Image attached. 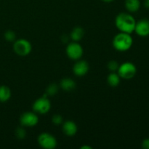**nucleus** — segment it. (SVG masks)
<instances>
[{"label": "nucleus", "instance_id": "obj_20", "mask_svg": "<svg viewBox=\"0 0 149 149\" xmlns=\"http://www.w3.org/2000/svg\"><path fill=\"white\" fill-rule=\"evenodd\" d=\"M119 66V65L118 64V63L115 61H111L108 63V68L109 70H111V71H117Z\"/></svg>", "mask_w": 149, "mask_h": 149}, {"label": "nucleus", "instance_id": "obj_7", "mask_svg": "<svg viewBox=\"0 0 149 149\" xmlns=\"http://www.w3.org/2000/svg\"><path fill=\"white\" fill-rule=\"evenodd\" d=\"M66 54L71 60H79L83 55V48L77 42L70 43L66 47Z\"/></svg>", "mask_w": 149, "mask_h": 149}, {"label": "nucleus", "instance_id": "obj_25", "mask_svg": "<svg viewBox=\"0 0 149 149\" xmlns=\"http://www.w3.org/2000/svg\"><path fill=\"white\" fill-rule=\"evenodd\" d=\"M102 1H103L104 2H111L113 0H102Z\"/></svg>", "mask_w": 149, "mask_h": 149}, {"label": "nucleus", "instance_id": "obj_5", "mask_svg": "<svg viewBox=\"0 0 149 149\" xmlns=\"http://www.w3.org/2000/svg\"><path fill=\"white\" fill-rule=\"evenodd\" d=\"M38 143L42 148L53 149L57 146V141L51 134L44 132L38 137Z\"/></svg>", "mask_w": 149, "mask_h": 149}, {"label": "nucleus", "instance_id": "obj_14", "mask_svg": "<svg viewBox=\"0 0 149 149\" xmlns=\"http://www.w3.org/2000/svg\"><path fill=\"white\" fill-rule=\"evenodd\" d=\"M11 97V90L5 85L0 86V102H7Z\"/></svg>", "mask_w": 149, "mask_h": 149}, {"label": "nucleus", "instance_id": "obj_9", "mask_svg": "<svg viewBox=\"0 0 149 149\" xmlns=\"http://www.w3.org/2000/svg\"><path fill=\"white\" fill-rule=\"evenodd\" d=\"M135 33L140 36L145 37L149 35V20L142 19L136 22L135 27Z\"/></svg>", "mask_w": 149, "mask_h": 149}, {"label": "nucleus", "instance_id": "obj_13", "mask_svg": "<svg viewBox=\"0 0 149 149\" xmlns=\"http://www.w3.org/2000/svg\"><path fill=\"white\" fill-rule=\"evenodd\" d=\"M125 7L130 13H135L140 10V0H125Z\"/></svg>", "mask_w": 149, "mask_h": 149}, {"label": "nucleus", "instance_id": "obj_21", "mask_svg": "<svg viewBox=\"0 0 149 149\" xmlns=\"http://www.w3.org/2000/svg\"><path fill=\"white\" fill-rule=\"evenodd\" d=\"M52 122L56 125H61L63 122V117L61 115L55 114V116H53V117H52Z\"/></svg>", "mask_w": 149, "mask_h": 149}, {"label": "nucleus", "instance_id": "obj_24", "mask_svg": "<svg viewBox=\"0 0 149 149\" xmlns=\"http://www.w3.org/2000/svg\"><path fill=\"white\" fill-rule=\"evenodd\" d=\"M81 149H84V148H88V149H91L92 148L90 146H82L81 148Z\"/></svg>", "mask_w": 149, "mask_h": 149}, {"label": "nucleus", "instance_id": "obj_18", "mask_svg": "<svg viewBox=\"0 0 149 149\" xmlns=\"http://www.w3.org/2000/svg\"><path fill=\"white\" fill-rule=\"evenodd\" d=\"M4 38L8 42H13V41L15 40L16 34L14 31H13L11 30H9L7 31H6L5 33H4Z\"/></svg>", "mask_w": 149, "mask_h": 149}, {"label": "nucleus", "instance_id": "obj_11", "mask_svg": "<svg viewBox=\"0 0 149 149\" xmlns=\"http://www.w3.org/2000/svg\"><path fill=\"white\" fill-rule=\"evenodd\" d=\"M63 132L68 136H73L77 132V126L72 121H66L63 125Z\"/></svg>", "mask_w": 149, "mask_h": 149}, {"label": "nucleus", "instance_id": "obj_22", "mask_svg": "<svg viewBox=\"0 0 149 149\" xmlns=\"http://www.w3.org/2000/svg\"><path fill=\"white\" fill-rule=\"evenodd\" d=\"M142 148L144 149H149V138H146L143 141Z\"/></svg>", "mask_w": 149, "mask_h": 149}, {"label": "nucleus", "instance_id": "obj_17", "mask_svg": "<svg viewBox=\"0 0 149 149\" xmlns=\"http://www.w3.org/2000/svg\"><path fill=\"white\" fill-rule=\"evenodd\" d=\"M58 86H57V84H52L47 87V95L49 96L54 95H55L58 93Z\"/></svg>", "mask_w": 149, "mask_h": 149}, {"label": "nucleus", "instance_id": "obj_12", "mask_svg": "<svg viewBox=\"0 0 149 149\" xmlns=\"http://www.w3.org/2000/svg\"><path fill=\"white\" fill-rule=\"evenodd\" d=\"M61 88L63 90L67 92L72 91L73 90H74L76 87V83L71 78H65L63 79L61 81Z\"/></svg>", "mask_w": 149, "mask_h": 149}, {"label": "nucleus", "instance_id": "obj_4", "mask_svg": "<svg viewBox=\"0 0 149 149\" xmlns=\"http://www.w3.org/2000/svg\"><path fill=\"white\" fill-rule=\"evenodd\" d=\"M13 49L17 55L20 56H26L31 51L32 46L30 42L26 39H20L15 42Z\"/></svg>", "mask_w": 149, "mask_h": 149}, {"label": "nucleus", "instance_id": "obj_23", "mask_svg": "<svg viewBox=\"0 0 149 149\" xmlns=\"http://www.w3.org/2000/svg\"><path fill=\"white\" fill-rule=\"evenodd\" d=\"M143 4L146 8L149 9V0H144Z\"/></svg>", "mask_w": 149, "mask_h": 149}, {"label": "nucleus", "instance_id": "obj_10", "mask_svg": "<svg viewBox=\"0 0 149 149\" xmlns=\"http://www.w3.org/2000/svg\"><path fill=\"white\" fill-rule=\"evenodd\" d=\"M89 71L88 63L84 61H79L74 64L73 67V71L77 77L84 76Z\"/></svg>", "mask_w": 149, "mask_h": 149}, {"label": "nucleus", "instance_id": "obj_2", "mask_svg": "<svg viewBox=\"0 0 149 149\" xmlns=\"http://www.w3.org/2000/svg\"><path fill=\"white\" fill-rule=\"evenodd\" d=\"M133 43V39L130 33H118L113 39V46L116 50L120 52H125L131 48Z\"/></svg>", "mask_w": 149, "mask_h": 149}, {"label": "nucleus", "instance_id": "obj_19", "mask_svg": "<svg viewBox=\"0 0 149 149\" xmlns=\"http://www.w3.org/2000/svg\"><path fill=\"white\" fill-rule=\"evenodd\" d=\"M15 135L18 139H24L26 135V130L22 127L17 128L15 131Z\"/></svg>", "mask_w": 149, "mask_h": 149}, {"label": "nucleus", "instance_id": "obj_3", "mask_svg": "<svg viewBox=\"0 0 149 149\" xmlns=\"http://www.w3.org/2000/svg\"><path fill=\"white\" fill-rule=\"evenodd\" d=\"M118 74L121 78L125 79H130L133 78L137 73L136 66L132 63L125 62L119 65L118 68Z\"/></svg>", "mask_w": 149, "mask_h": 149}, {"label": "nucleus", "instance_id": "obj_1", "mask_svg": "<svg viewBox=\"0 0 149 149\" xmlns=\"http://www.w3.org/2000/svg\"><path fill=\"white\" fill-rule=\"evenodd\" d=\"M115 24L121 32L131 34L135 31L136 21L133 16L130 14L122 13L116 16Z\"/></svg>", "mask_w": 149, "mask_h": 149}, {"label": "nucleus", "instance_id": "obj_8", "mask_svg": "<svg viewBox=\"0 0 149 149\" xmlns=\"http://www.w3.org/2000/svg\"><path fill=\"white\" fill-rule=\"evenodd\" d=\"M20 122L23 126L31 127L37 125L39 122V117L33 112H26L20 116Z\"/></svg>", "mask_w": 149, "mask_h": 149}, {"label": "nucleus", "instance_id": "obj_6", "mask_svg": "<svg viewBox=\"0 0 149 149\" xmlns=\"http://www.w3.org/2000/svg\"><path fill=\"white\" fill-rule=\"evenodd\" d=\"M50 108V101L46 96L37 99L33 104V111L36 113H40V114L47 113L49 111Z\"/></svg>", "mask_w": 149, "mask_h": 149}, {"label": "nucleus", "instance_id": "obj_15", "mask_svg": "<svg viewBox=\"0 0 149 149\" xmlns=\"http://www.w3.org/2000/svg\"><path fill=\"white\" fill-rule=\"evenodd\" d=\"M84 29L81 27H75L71 33V38L74 41V42H78L80 41L82 37L84 36Z\"/></svg>", "mask_w": 149, "mask_h": 149}, {"label": "nucleus", "instance_id": "obj_16", "mask_svg": "<svg viewBox=\"0 0 149 149\" xmlns=\"http://www.w3.org/2000/svg\"><path fill=\"white\" fill-rule=\"evenodd\" d=\"M107 81L111 87H117L120 83V77L118 74L113 72L108 76Z\"/></svg>", "mask_w": 149, "mask_h": 149}]
</instances>
